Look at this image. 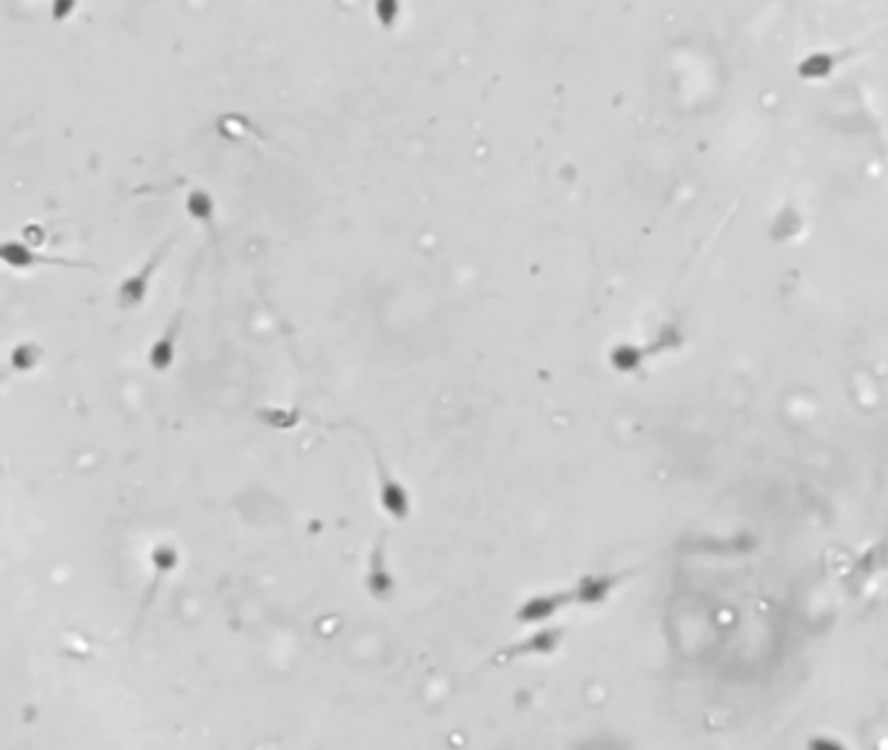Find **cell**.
I'll list each match as a JSON object with an SVG mask.
<instances>
[{
    "label": "cell",
    "instance_id": "6da1fadb",
    "mask_svg": "<svg viewBox=\"0 0 888 750\" xmlns=\"http://www.w3.org/2000/svg\"><path fill=\"white\" fill-rule=\"evenodd\" d=\"M177 238H181V235L175 232V235L162 240V243L157 245V251L151 253V256L143 261V264L136 268L134 274H128V277L120 281V287H118V308H120V311H136V308L143 305V300H147V295L151 290V279H154L157 268L164 264V258H168L172 253V247H175Z\"/></svg>",
    "mask_w": 888,
    "mask_h": 750
},
{
    "label": "cell",
    "instance_id": "7a4b0ae2",
    "mask_svg": "<svg viewBox=\"0 0 888 750\" xmlns=\"http://www.w3.org/2000/svg\"><path fill=\"white\" fill-rule=\"evenodd\" d=\"M370 449H373V464H376V474H378L376 493H378V500H381L383 511L389 514L394 521H407L412 514V500H410L407 487H404L394 477V474H391V470L385 466V461L381 457V451H378L373 443H370Z\"/></svg>",
    "mask_w": 888,
    "mask_h": 750
},
{
    "label": "cell",
    "instance_id": "3957f363",
    "mask_svg": "<svg viewBox=\"0 0 888 750\" xmlns=\"http://www.w3.org/2000/svg\"><path fill=\"white\" fill-rule=\"evenodd\" d=\"M0 256H3L5 266L16 268V272H30V268H37V266H55V268H87L89 266V264H84V261L47 256V253L34 251V247L22 243V240H5Z\"/></svg>",
    "mask_w": 888,
    "mask_h": 750
},
{
    "label": "cell",
    "instance_id": "277c9868",
    "mask_svg": "<svg viewBox=\"0 0 888 750\" xmlns=\"http://www.w3.org/2000/svg\"><path fill=\"white\" fill-rule=\"evenodd\" d=\"M365 587H368L370 597L378 602H385L394 597L396 581L394 574H391L389 563H385V532L378 534L373 550H370V561H368V574H365Z\"/></svg>",
    "mask_w": 888,
    "mask_h": 750
},
{
    "label": "cell",
    "instance_id": "5b68a950",
    "mask_svg": "<svg viewBox=\"0 0 888 750\" xmlns=\"http://www.w3.org/2000/svg\"><path fill=\"white\" fill-rule=\"evenodd\" d=\"M183 323H185V311H175V315H172L168 326H164V332L157 336L154 344H151L149 365L154 373H168V370L172 368L177 339H181V332H183Z\"/></svg>",
    "mask_w": 888,
    "mask_h": 750
},
{
    "label": "cell",
    "instance_id": "8992f818",
    "mask_svg": "<svg viewBox=\"0 0 888 750\" xmlns=\"http://www.w3.org/2000/svg\"><path fill=\"white\" fill-rule=\"evenodd\" d=\"M151 563H154V584H151V591L147 597H143V604L141 608L143 610H149V604H151V600H154V595H157V589H160V581H162V576L168 574V570H172L177 566V550L172 547V545H157L154 550H151Z\"/></svg>",
    "mask_w": 888,
    "mask_h": 750
},
{
    "label": "cell",
    "instance_id": "52a82bcc",
    "mask_svg": "<svg viewBox=\"0 0 888 750\" xmlns=\"http://www.w3.org/2000/svg\"><path fill=\"white\" fill-rule=\"evenodd\" d=\"M373 19L385 32H394L402 22V0H373Z\"/></svg>",
    "mask_w": 888,
    "mask_h": 750
},
{
    "label": "cell",
    "instance_id": "ba28073f",
    "mask_svg": "<svg viewBox=\"0 0 888 750\" xmlns=\"http://www.w3.org/2000/svg\"><path fill=\"white\" fill-rule=\"evenodd\" d=\"M545 646H550V636H534V638H529V642H524V644H511V646H504V649H500L498 654H495V657H493V662L506 665V662H511V659L521 657V654H529V651H542V649H545Z\"/></svg>",
    "mask_w": 888,
    "mask_h": 750
},
{
    "label": "cell",
    "instance_id": "9c48e42d",
    "mask_svg": "<svg viewBox=\"0 0 888 750\" xmlns=\"http://www.w3.org/2000/svg\"><path fill=\"white\" fill-rule=\"evenodd\" d=\"M185 206H188V211L198 219V222H209L211 224L215 206H211V198H209V194H206V191H198V188L193 191V194L188 196V201H185Z\"/></svg>",
    "mask_w": 888,
    "mask_h": 750
},
{
    "label": "cell",
    "instance_id": "30bf717a",
    "mask_svg": "<svg viewBox=\"0 0 888 750\" xmlns=\"http://www.w3.org/2000/svg\"><path fill=\"white\" fill-rule=\"evenodd\" d=\"M39 355L43 353H39L34 344H22V347H16V353H13V368L26 373V370H32L34 365L39 362Z\"/></svg>",
    "mask_w": 888,
    "mask_h": 750
},
{
    "label": "cell",
    "instance_id": "8fae6325",
    "mask_svg": "<svg viewBox=\"0 0 888 750\" xmlns=\"http://www.w3.org/2000/svg\"><path fill=\"white\" fill-rule=\"evenodd\" d=\"M79 9V0H50V22L66 24Z\"/></svg>",
    "mask_w": 888,
    "mask_h": 750
}]
</instances>
